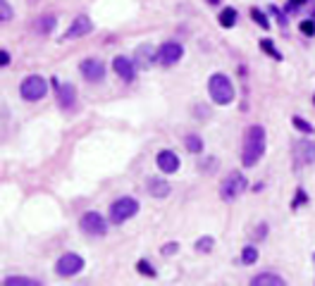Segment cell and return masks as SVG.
<instances>
[{
  "label": "cell",
  "mask_w": 315,
  "mask_h": 286,
  "mask_svg": "<svg viewBox=\"0 0 315 286\" xmlns=\"http://www.w3.org/2000/svg\"><path fill=\"white\" fill-rule=\"evenodd\" d=\"M291 124L296 126L298 131H303V134H313V126L308 124V122L303 119V117H291Z\"/></svg>",
  "instance_id": "obj_24"
},
{
  "label": "cell",
  "mask_w": 315,
  "mask_h": 286,
  "mask_svg": "<svg viewBox=\"0 0 315 286\" xmlns=\"http://www.w3.org/2000/svg\"><path fill=\"white\" fill-rule=\"evenodd\" d=\"M0 64H3V67H8V64H10V53H5V50L0 53Z\"/></svg>",
  "instance_id": "obj_33"
},
{
  "label": "cell",
  "mask_w": 315,
  "mask_h": 286,
  "mask_svg": "<svg viewBox=\"0 0 315 286\" xmlns=\"http://www.w3.org/2000/svg\"><path fill=\"white\" fill-rule=\"evenodd\" d=\"M261 48H263V53H265V55H270V57H275V60H282V53L275 48V43H272L270 38H263Z\"/></svg>",
  "instance_id": "obj_21"
},
{
  "label": "cell",
  "mask_w": 315,
  "mask_h": 286,
  "mask_svg": "<svg viewBox=\"0 0 315 286\" xmlns=\"http://www.w3.org/2000/svg\"><path fill=\"white\" fill-rule=\"evenodd\" d=\"M155 53H158V50H153L151 45H141V48L136 50V67H144V69H148V64L155 60Z\"/></svg>",
  "instance_id": "obj_16"
},
{
  "label": "cell",
  "mask_w": 315,
  "mask_h": 286,
  "mask_svg": "<svg viewBox=\"0 0 315 286\" xmlns=\"http://www.w3.org/2000/svg\"><path fill=\"white\" fill-rule=\"evenodd\" d=\"M251 19L258 24L261 29H270V22H268V17L263 15V10H258V8H253L251 10Z\"/></svg>",
  "instance_id": "obj_22"
},
{
  "label": "cell",
  "mask_w": 315,
  "mask_h": 286,
  "mask_svg": "<svg viewBox=\"0 0 315 286\" xmlns=\"http://www.w3.org/2000/svg\"><path fill=\"white\" fill-rule=\"evenodd\" d=\"M79 69H81V74H84V79L91 81V84L103 81V77H105V64L100 62V60H93V57L84 60V62L79 64Z\"/></svg>",
  "instance_id": "obj_9"
},
{
  "label": "cell",
  "mask_w": 315,
  "mask_h": 286,
  "mask_svg": "<svg viewBox=\"0 0 315 286\" xmlns=\"http://www.w3.org/2000/svg\"><path fill=\"white\" fill-rule=\"evenodd\" d=\"M81 269H84V258L77 255V253H65L62 258L55 262V272L60 277H74V274H79Z\"/></svg>",
  "instance_id": "obj_6"
},
{
  "label": "cell",
  "mask_w": 315,
  "mask_h": 286,
  "mask_svg": "<svg viewBox=\"0 0 315 286\" xmlns=\"http://www.w3.org/2000/svg\"><path fill=\"white\" fill-rule=\"evenodd\" d=\"M298 29H301V34L303 36H315V24L313 22H301V27Z\"/></svg>",
  "instance_id": "obj_29"
},
{
  "label": "cell",
  "mask_w": 315,
  "mask_h": 286,
  "mask_svg": "<svg viewBox=\"0 0 315 286\" xmlns=\"http://www.w3.org/2000/svg\"><path fill=\"white\" fill-rule=\"evenodd\" d=\"M3 286H41V281L31 277H5Z\"/></svg>",
  "instance_id": "obj_18"
},
{
  "label": "cell",
  "mask_w": 315,
  "mask_h": 286,
  "mask_svg": "<svg viewBox=\"0 0 315 286\" xmlns=\"http://www.w3.org/2000/svg\"><path fill=\"white\" fill-rule=\"evenodd\" d=\"M36 27H38V31H41V34H50V31L55 29V17H53V15H45V17L38 19Z\"/></svg>",
  "instance_id": "obj_20"
},
{
  "label": "cell",
  "mask_w": 315,
  "mask_h": 286,
  "mask_svg": "<svg viewBox=\"0 0 315 286\" xmlns=\"http://www.w3.org/2000/svg\"><path fill=\"white\" fill-rule=\"evenodd\" d=\"M220 24L225 29H232L236 24V10L234 8H227L220 12Z\"/></svg>",
  "instance_id": "obj_19"
},
{
  "label": "cell",
  "mask_w": 315,
  "mask_h": 286,
  "mask_svg": "<svg viewBox=\"0 0 315 286\" xmlns=\"http://www.w3.org/2000/svg\"><path fill=\"white\" fill-rule=\"evenodd\" d=\"M208 91H210V98L215 105H229L234 100V86L225 74H213L208 81Z\"/></svg>",
  "instance_id": "obj_2"
},
{
  "label": "cell",
  "mask_w": 315,
  "mask_h": 286,
  "mask_svg": "<svg viewBox=\"0 0 315 286\" xmlns=\"http://www.w3.org/2000/svg\"><path fill=\"white\" fill-rule=\"evenodd\" d=\"M263 153H265V129L261 124H253L246 131V138H243V151H241L243 167H253L263 158Z\"/></svg>",
  "instance_id": "obj_1"
},
{
  "label": "cell",
  "mask_w": 315,
  "mask_h": 286,
  "mask_svg": "<svg viewBox=\"0 0 315 286\" xmlns=\"http://www.w3.org/2000/svg\"><path fill=\"white\" fill-rule=\"evenodd\" d=\"M301 5H306V0H289V12H296Z\"/></svg>",
  "instance_id": "obj_30"
},
{
  "label": "cell",
  "mask_w": 315,
  "mask_h": 286,
  "mask_svg": "<svg viewBox=\"0 0 315 286\" xmlns=\"http://www.w3.org/2000/svg\"><path fill=\"white\" fill-rule=\"evenodd\" d=\"M155 162H158V167H160L165 174H172V172L179 170V158H177V153H172V151H160L158 158H155Z\"/></svg>",
  "instance_id": "obj_13"
},
{
  "label": "cell",
  "mask_w": 315,
  "mask_h": 286,
  "mask_svg": "<svg viewBox=\"0 0 315 286\" xmlns=\"http://www.w3.org/2000/svg\"><path fill=\"white\" fill-rule=\"evenodd\" d=\"M177 250H179V246H177V243H167V246L162 248V253H165V255H172V253H177Z\"/></svg>",
  "instance_id": "obj_31"
},
{
  "label": "cell",
  "mask_w": 315,
  "mask_h": 286,
  "mask_svg": "<svg viewBox=\"0 0 315 286\" xmlns=\"http://www.w3.org/2000/svg\"><path fill=\"white\" fill-rule=\"evenodd\" d=\"M208 3H210V5H217V3H220V0H208Z\"/></svg>",
  "instance_id": "obj_34"
},
{
  "label": "cell",
  "mask_w": 315,
  "mask_h": 286,
  "mask_svg": "<svg viewBox=\"0 0 315 286\" xmlns=\"http://www.w3.org/2000/svg\"><path fill=\"white\" fill-rule=\"evenodd\" d=\"M246 186H248V179L243 177L241 172H229L225 177V181L220 184V196L227 203H234L236 198L246 191Z\"/></svg>",
  "instance_id": "obj_3"
},
{
  "label": "cell",
  "mask_w": 315,
  "mask_h": 286,
  "mask_svg": "<svg viewBox=\"0 0 315 286\" xmlns=\"http://www.w3.org/2000/svg\"><path fill=\"white\" fill-rule=\"evenodd\" d=\"M81 232H86L89 236H105L108 234V222L100 212H86L81 217Z\"/></svg>",
  "instance_id": "obj_7"
},
{
  "label": "cell",
  "mask_w": 315,
  "mask_h": 286,
  "mask_svg": "<svg viewBox=\"0 0 315 286\" xmlns=\"http://www.w3.org/2000/svg\"><path fill=\"white\" fill-rule=\"evenodd\" d=\"M112 67H115V72H117V77L122 81H134V74H136V69H134V62L129 60V57H124V55H117L115 57V62H112Z\"/></svg>",
  "instance_id": "obj_11"
},
{
  "label": "cell",
  "mask_w": 315,
  "mask_h": 286,
  "mask_svg": "<svg viewBox=\"0 0 315 286\" xmlns=\"http://www.w3.org/2000/svg\"><path fill=\"white\" fill-rule=\"evenodd\" d=\"M93 31V24H91V19L86 15H79V17L72 22V27L67 29V34L65 38H79V36H86Z\"/></svg>",
  "instance_id": "obj_12"
},
{
  "label": "cell",
  "mask_w": 315,
  "mask_h": 286,
  "mask_svg": "<svg viewBox=\"0 0 315 286\" xmlns=\"http://www.w3.org/2000/svg\"><path fill=\"white\" fill-rule=\"evenodd\" d=\"M19 93H22V98L24 100L36 103V100H41L45 93H48V81H45L43 77H38V74H31V77H27V79L22 81Z\"/></svg>",
  "instance_id": "obj_4"
},
{
  "label": "cell",
  "mask_w": 315,
  "mask_h": 286,
  "mask_svg": "<svg viewBox=\"0 0 315 286\" xmlns=\"http://www.w3.org/2000/svg\"><path fill=\"white\" fill-rule=\"evenodd\" d=\"M0 19H3V22H10V19H12V8H10L8 0H0Z\"/></svg>",
  "instance_id": "obj_27"
},
{
  "label": "cell",
  "mask_w": 315,
  "mask_h": 286,
  "mask_svg": "<svg viewBox=\"0 0 315 286\" xmlns=\"http://www.w3.org/2000/svg\"><path fill=\"white\" fill-rule=\"evenodd\" d=\"M213 246H215V239H213V236H203L201 241H196V250H201V253H208Z\"/></svg>",
  "instance_id": "obj_26"
},
{
  "label": "cell",
  "mask_w": 315,
  "mask_h": 286,
  "mask_svg": "<svg viewBox=\"0 0 315 286\" xmlns=\"http://www.w3.org/2000/svg\"><path fill=\"white\" fill-rule=\"evenodd\" d=\"M251 286H284V279L277 277V274H270V272H265V274H258V277L251 279Z\"/></svg>",
  "instance_id": "obj_17"
},
{
  "label": "cell",
  "mask_w": 315,
  "mask_h": 286,
  "mask_svg": "<svg viewBox=\"0 0 315 286\" xmlns=\"http://www.w3.org/2000/svg\"><path fill=\"white\" fill-rule=\"evenodd\" d=\"M294 158L301 165H315V143L296 141L294 143Z\"/></svg>",
  "instance_id": "obj_10"
},
{
  "label": "cell",
  "mask_w": 315,
  "mask_h": 286,
  "mask_svg": "<svg viewBox=\"0 0 315 286\" xmlns=\"http://www.w3.org/2000/svg\"><path fill=\"white\" fill-rule=\"evenodd\" d=\"M258 260V250L253 248V246H246V248L241 250V262L243 265H253Z\"/></svg>",
  "instance_id": "obj_23"
},
{
  "label": "cell",
  "mask_w": 315,
  "mask_h": 286,
  "mask_svg": "<svg viewBox=\"0 0 315 286\" xmlns=\"http://www.w3.org/2000/svg\"><path fill=\"white\" fill-rule=\"evenodd\" d=\"M303 203H306V193H303V191H298V193H296V200H294V207H296V205H303Z\"/></svg>",
  "instance_id": "obj_32"
},
{
  "label": "cell",
  "mask_w": 315,
  "mask_h": 286,
  "mask_svg": "<svg viewBox=\"0 0 315 286\" xmlns=\"http://www.w3.org/2000/svg\"><path fill=\"white\" fill-rule=\"evenodd\" d=\"M55 91H57V103H60V107H72L74 100H77V91H74L72 84H57L55 81Z\"/></svg>",
  "instance_id": "obj_14"
},
{
  "label": "cell",
  "mask_w": 315,
  "mask_h": 286,
  "mask_svg": "<svg viewBox=\"0 0 315 286\" xmlns=\"http://www.w3.org/2000/svg\"><path fill=\"white\" fill-rule=\"evenodd\" d=\"M148 193L153 198H167L170 196V184L165 179H148Z\"/></svg>",
  "instance_id": "obj_15"
},
{
  "label": "cell",
  "mask_w": 315,
  "mask_h": 286,
  "mask_svg": "<svg viewBox=\"0 0 315 286\" xmlns=\"http://www.w3.org/2000/svg\"><path fill=\"white\" fill-rule=\"evenodd\" d=\"M136 269H139V272H144L146 277H155L153 267H151V265H148V262H146V260H141V262H139V265H136Z\"/></svg>",
  "instance_id": "obj_28"
},
{
  "label": "cell",
  "mask_w": 315,
  "mask_h": 286,
  "mask_svg": "<svg viewBox=\"0 0 315 286\" xmlns=\"http://www.w3.org/2000/svg\"><path fill=\"white\" fill-rule=\"evenodd\" d=\"M181 55H184V48L179 43H165L158 48L155 62L162 64V67H172V64H177L181 60Z\"/></svg>",
  "instance_id": "obj_8"
},
{
  "label": "cell",
  "mask_w": 315,
  "mask_h": 286,
  "mask_svg": "<svg viewBox=\"0 0 315 286\" xmlns=\"http://www.w3.org/2000/svg\"><path fill=\"white\" fill-rule=\"evenodd\" d=\"M139 212V200H134V198H119V200H115L112 205H110V220L115 224L119 222H127L129 217H134V214Z\"/></svg>",
  "instance_id": "obj_5"
},
{
  "label": "cell",
  "mask_w": 315,
  "mask_h": 286,
  "mask_svg": "<svg viewBox=\"0 0 315 286\" xmlns=\"http://www.w3.org/2000/svg\"><path fill=\"white\" fill-rule=\"evenodd\" d=\"M186 148H189V153H201L203 151V143H201V138L198 136H186Z\"/></svg>",
  "instance_id": "obj_25"
}]
</instances>
